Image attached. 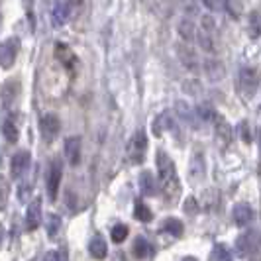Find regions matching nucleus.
I'll list each match as a JSON object with an SVG mask.
<instances>
[{
  "label": "nucleus",
  "mask_w": 261,
  "mask_h": 261,
  "mask_svg": "<svg viewBox=\"0 0 261 261\" xmlns=\"http://www.w3.org/2000/svg\"><path fill=\"white\" fill-rule=\"evenodd\" d=\"M210 261H232V255L226 246L218 244V246H214L212 253H210Z\"/></svg>",
  "instance_id": "obj_29"
},
{
  "label": "nucleus",
  "mask_w": 261,
  "mask_h": 261,
  "mask_svg": "<svg viewBox=\"0 0 261 261\" xmlns=\"http://www.w3.org/2000/svg\"><path fill=\"white\" fill-rule=\"evenodd\" d=\"M259 171H261V169H259Z\"/></svg>",
  "instance_id": "obj_40"
},
{
  "label": "nucleus",
  "mask_w": 261,
  "mask_h": 261,
  "mask_svg": "<svg viewBox=\"0 0 261 261\" xmlns=\"http://www.w3.org/2000/svg\"><path fill=\"white\" fill-rule=\"evenodd\" d=\"M204 75H206L212 83H216V81H222L224 75H226V71H224V65L220 61H216V59H206V61H204Z\"/></svg>",
  "instance_id": "obj_20"
},
{
  "label": "nucleus",
  "mask_w": 261,
  "mask_h": 261,
  "mask_svg": "<svg viewBox=\"0 0 261 261\" xmlns=\"http://www.w3.org/2000/svg\"><path fill=\"white\" fill-rule=\"evenodd\" d=\"M134 216H136V220H140V222H149V220L153 218L151 210L147 208L145 204H142V202H138V204H136V210H134Z\"/></svg>",
  "instance_id": "obj_30"
},
{
  "label": "nucleus",
  "mask_w": 261,
  "mask_h": 261,
  "mask_svg": "<svg viewBox=\"0 0 261 261\" xmlns=\"http://www.w3.org/2000/svg\"><path fill=\"white\" fill-rule=\"evenodd\" d=\"M20 53V38H8L4 39L0 47V63L4 69H10L16 63V57Z\"/></svg>",
  "instance_id": "obj_7"
},
{
  "label": "nucleus",
  "mask_w": 261,
  "mask_h": 261,
  "mask_svg": "<svg viewBox=\"0 0 261 261\" xmlns=\"http://www.w3.org/2000/svg\"><path fill=\"white\" fill-rule=\"evenodd\" d=\"M89 251L94 259H105L106 253H108V246H106L105 238L100 234L92 236L91 242H89Z\"/></svg>",
  "instance_id": "obj_19"
},
{
  "label": "nucleus",
  "mask_w": 261,
  "mask_h": 261,
  "mask_svg": "<svg viewBox=\"0 0 261 261\" xmlns=\"http://www.w3.org/2000/svg\"><path fill=\"white\" fill-rule=\"evenodd\" d=\"M259 89V73L257 69L253 67H244L240 71V92L246 96V98H251Z\"/></svg>",
  "instance_id": "obj_5"
},
{
  "label": "nucleus",
  "mask_w": 261,
  "mask_h": 261,
  "mask_svg": "<svg viewBox=\"0 0 261 261\" xmlns=\"http://www.w3.org/2000/svg\"><path fill=\"white\" fill-rule=\"evenodd\" d=\"M179 36L183 38L185 43H191V41H195L196 39V28L195 24L191 22V20H181V24H179Z\"/></svg>",
  "instance_id": "obj_24"
},
{
  "label": "nucleus",
  "mask_w": 261,
  "mask_h": 261,
  "mask_svg": "<svg viewBox=\"0 0 261 261\" xmlns=\"http://www.w3.org/2000/svg\"><path fill=\"white\" fill-rule=\"evenodd\" d=\"M26 2H30V0H26Z\"/></svg>",
  "instance_id": "obj_39"
},
{
  "label": "nucleus",
  "mask_w": 261,
  "mask_h": 261,
  "mask_svg": "<svg viewBox=\"0 0 261 261\" xmlns=\"http://www.w3.org/2000/svg\"><path fill=\"white\" fill-rule=\"evenodd\" d=\"M232 216H234V222L238 226H248L249 222H253V218H255V210L251 208L249 204L246 202H240V204H236L234 210H232Z\"/></svg>",
  "instance_id": "obj_12"
},
{
  "label": "nucleus",
  "mask_w": 261,
  "mask_h": 261,
  "mask_svg": "<svg viewBox=\"0 0 261 261\" xmlns=\"http://www.w3.org/2000/svg\"><path fill=\"white\" fill-rule=\"evenodd\" d=\"M55 57L61 61V65H65L69 71H73V67H75V63H77V57H75V53H73V49L69 47V45H65V43H55Z\"/></svg>",
  "instance_id": "obj_14"
},
{
  "label": "nucleus",
  "mask_w": 261,
  "mask_h": 261,
  "mask_svg": "<svg viewBox=\"0 0 261 261\" xmlns=\"http://www.w3.org/2000/svg\"><path fill=\"white\" fill-rule=\"evenodd\" d=\"M196 39H198V45L202 47V51H216V26H214V20L210 16L202 18L200 30H196Z\"/></svg>",
  "instance_id": "obj_2"
},
{
  "label": "nucleus",
  "mask_w": 261,
  "mask_h": 261,
  "mask_svg": "<svg viewBox=\"0 0 261 261\" xmlns=\"http://www.w3.org/2000/svg\"><path fill=\"white\" fill-rule=\"evenodd\" d=\"M140 191H142V195H145V196L155 195V179H153V175H151L149 171H144V173L140 175Z\"/></svg>",
  "instance_id": "obj_23"
},
{
  "label": "nucleus",
  "mask_w": 261,
  "mask_h": 261,
  "mask_svg": "<svg viewBox=\"0 0 261 261\" xmlns=\"http://www.w3.org/2000/svg\"><path fill=\"white\" fill-rule=\"evenodd\" d=\"M45 261H67V257L63 251H49L45 255Z\"/></svg>",
  "instance_id": "obj_35"
},
{
  "label": "nucleus",
  "mask_w": 261,
  "mask_h": 261,
  "mask_svg": "<svg viewBox=\"0 0 261 261\" xmlns=\"http://www.w3.org/2000/svg\"><path fill=\"white\" fill-rule=\"evenodd\" d=\"M185 212L191 214V216H195L196 212H198V204H196V200L193 196H189V198L185 200Z\"/></svg>",
  "instance_id": "obj_34"
},
{
  "label": "nucleus",
  "mask_w": 261,
  "mask_h": 261,
  "mask_svg": "<svg viewBox=\"0 0 261 261\" xmlns=\"http://www.w3.org/2000/svg\"><path fill=\"white\" fill-rule=\"evenodd\" d=\"M18 92H20V83L8 81L4 85V89H2V105H4V108H8V106L12 105V100H16Z\"/></svg>",
  "instance_id": "obj_21"
},
{
  "label": "nucleus",
  "mask_w": 261,
  "mask_h": 261,
  "mask_svg": "<svg viewBox=\"0 0 261 261\" xmlns=\"http://www.w3.org/2000/svg\"><path fill=\"white\" fill-rule=\"evenodd\" d=\"M206 173V165H204V155L200 151H195L191 157V165H189V175L193 181H200Z\"/></svg>",
  "instance_id": "obj_16"
},
{
  "label": "nucleus",
  "mask_w": 261,
  "mask_h": 261,
  "mask_svg": "<svg viewBox=\"0 0 261 261\" xmlns=\"http://www.w3.org/2000/svg\"><path fill=\"white\" fill-rule=\"evenodd\" d=\"M39 130H41L43 140L49 144V142H53L57 138V134L61 130V122H59V118L55 116V114H45V116L41 118V122H39Z\"/></svg>",
  "instance_id": "obj_9"
},
{
  "label": "nucleus",
  "mask_w": 261,
  "mask_h": 261,
  "mask_svg": "<svg viewBox=\"0 0 261 261\" xmlns=\"http://www.w3.org/2000/svg\"><path fill=\"white\" fill-rule=\"evenodd\" d=\"M177 114H179L181 120L187 122L191 128H195L196 130V128L200 126V116H198V112H196L195 108H191L187 102H183V100H179V102H177Z\"/></svg>",
  "instance_id": "obj_13"
},
{
  "label": "nucleus",
  "mask_w": 261,
  "mask_h": 261,
  "mask_svg": "<svg viewBox=\"0 0 261 261\" xmlns=\"http://www.w3.org/2000/svg\"><path fill=\"white\" fill-rule=\"evenodd\" d=\"M2 134L6 138V142L10 144H16L18 138H20V132H18V126H16V120L12 116H6L4 124H2Z\"/></svg>",
  "instance_id": "obj_22"
},
{
  "label": "nucleus",
  "mask_w": 261,
  "mask_h": 261,
  "mask_svg": "<svg viewBox=\"0 0 261 261\" xmlns=\"http://www.w3.org/2000/svg\"><path fill=\"white\" fill-rule=\"evenodd\" d=\"M59 226H61V218L57 214H49L47 216V236L53 238V236L59 232Z\"/></svg>",
  "instance_id": "obj_33"
},
{
  "label": "nucleus",
  "mask_w": 261,
  "mask_h": 261,
  "mask_svg": "<svg viewBox=\"0 0 261 261\" xmlns=\"http://www.w3.org/2000/svg\"><path fill=\"white\" fill-rule=\"evenodd\" d=\"M163 230L171 234L173 238H181L183 236V222L179 220V218H167L165 222H163Z\"/></svg>",
  "instance_id": "obj_26"
},
{
  "label": "nucleus",
  "mask_w": 261,
  "mask_h": 261,
  "mask_svg": "<svg viewBox=\"0 0 261 261\" xmlns=\"http://www.w3.org/2000/svg\"><path fill=\"white\" fill-rule=\"evenodd\" d=\"M69 16H71V2L69 0H59L53 6V12H51L53 26L57 28L65 26L67 22H69Z\"/></svg>",
  "instance_id": "obj_11"
},
{
  "label": "nucleus",
  "mask_w": 261,
  "mask_h": 261,
  "mask_svg": "<svg viewBox=\"0 0 261 261\" xmlns=\"http://www.w3.org/2000/svg\"><path fill=\"white\" fill-rule=\"evenodd\" d=\"M41 222V200L39 198H34L28 206L26 212V226L28 230H36Z\"/></svg>",
  "instance_id": "obj_17"
},
{
  "label": "nucleus",
  "mask_w": 261,
  "mask_h": 261,
  "mask_svg": "<svg viewBox=\"0 0 261 261\" xmlns=\"http://www.w3.org/2000/svg\"><path fill=\"white\" fill-rule=\"evenodd\" d=\"M220 2H222V8L232 18H240V14H242V0H220Z\"/></svg>",
  "instance_id": "obj_28"
},
{
  "label": "nucleus",
  "mask_w": 261,
  "mask_h": 261,
  "mask_svg": "<svg viewBox=\"0 0 261 261\" xmlns=\"http://www.w3.org/2000/svg\"><path fill=\"white\" fill-rule=\"evenodd\" d=\"M202 4L210 8V10H218V8H222V2L220 0H202Z\"/></svg>",
  "instance_id": "obj_36"
},
{
  "label": "nucleus",
  "mask_w": 261,
  "mask_h": 261,
  "mask_svg": "<svg viewBox=\"0 0 261 261\" xmlns=\"http://www.w3.org/2000/svg\"><path fill=\"white\" fill-rule=\"evenodd\" d=\"M145 151H147V136H145L144 130L134 132V136L128 142V147H126V155L130 159V163L134 165H140L145 159Z\"/></svg>",
  "instance_id": "obj_3"
},
{
  "label": "nucleus",
  "mask_w": 261,
  "mask_h": 261,
  "mask_svg": "<svg viewBox=\"0 0 261 261\" xmlns=\"http://www.w3.org/2000/svg\"><path fill=\"white\" fill-rule=\"evenodd\" d=\"M112 242H116V244H122L126 238H128V226H124V224H116L114 228H112Z\"/></svg>",
  "instance_id": "obj_31"
},
{
  "label": "nucleus",
  "mask_w": 261,
  "mask_h": 261,
  "mask_svg": "<svg viewBox=\"0 0 261 261\" xmlns=\"http://www.w3.org/2000/svg\"><path fill=\"white\" fill-rule=\"evenodd\" d=\"M65 157L71 165H79L81 163V138L71 136L65 140Z\"/></svg>",
  "instance_id": "obj_15"
},
{
  "label": "nucleus",
  "mask_w": 261,
  "mask_h": 261,
  "mask_svg": "<svg viewBox=\"0 0 261 261\" xmlns=\"http://www.w3.org/2000/svg\"><path fill=\"white\" fill-rule=\"evenodd\" d=\"M196 112H198L200 120H204V122H212V120L216 118V112H214V108H212L208 102H204V105L198 106V108H196Z\"/></svg>",
  "instance_id": "obj_32"
},
{
  "label": "nucleus",
  "mask_w": 261,
  "mask_h": 261,
  "mask_svg": "<svg viewBox=\"0 0 261 261\" xmlns=\"http://www.w3.org/2000/svg\"><path fill=\"white\" fill-rule=\"evenodd\" d=\"M257 249H259V234L255 230L242 234L236 240V253L244 259L249 257H255L257 255Z\"/></svg>",
  "instance_id": "obj_4"
},
{
  "label": "nucleus",
  "mask_w": 261,
  "mask_h": 261,
  "mask_svg": "<svg viewBox=\"0 0 261 261\" xmlns=\"http://www.w3.org/2000/svg\"><path fill=\"white\" fill-rule=\"evenodd\" d=\"M149 251H151V248H149V242L145 240V238H136V242H134V255L138 257V259H145L147 255H149Z\"/></svg>",
  "instance_id": "obj_27"
},
{
  "label": "nucleus",
  "mask_w": 261,
  "mask_h": 261,
  "mask_svg": "<svg viewBox=\"0 0 261 261\" xmlns=\"http://www.w3.org/2000/svg\"><path fill=\"white\" fill-rule=\"evenodd\" d=\"M183 261H198V259H196V257H193V255H189V257H185Z\"/></svg>",
  "instance_id": "obj_38"
},
{
  "label": "nucleus",
  "mask_w": 261,
  "mask_h": 261,
  "mask_svg": "<svg viewBox=\"0 0 261 261\" xmlns=\"http://www.w3.org/2000/svg\"><path fill=\"white\" fill-rule=\"evenodd\" d=\"M214 136H216V144L220 149H226L232 142V128L226 122V118L220 114H216V118H214Z\"/></svg>",
  "instance_id": "obj_8"
},
{
  "label": "nucleus",
  "mask_w": 261,
  "mask_h": 261,
  "mask_svg": "<svg viewBox=\"0 0 261 261\" xmlns=\"http://www.w3.org/2000/svg\"><path fill=\"white\" fill-rule=\"evenodd\" d=\"M249 38L257 39L261 38V12L253 10L249 14Z\"/></svg>",
  "instance_id": "obj_25"
},
{
  "label": "nucleus",
  "mask_w": 261,
  "mask_h": 261,
  "mask_svg": "<svg viewBox=\"0 0 261 261\" xmlns=\"http://www.w3.org/2000/svg\"><path fill=\"white\" fill-rule=\"evenodd\" d=\"M157 163V175H159V185L161 191L165 193V198L169 202H175L179 195H181V183H179V175H177V167L163 149H157L155 153Z\"/></svg>",
  "instance_id": "obj_1"
},
{
  "label": "nucleus",
  "mask_w": 261,
  "mask_h": 261,
  "mask_svg": "<svg viewBox=\"0 0 261 261\" xmlns=\"http://www.w3.org/2000/svg\"><path fill=\"white\" fill-rule=\"evenodd\" d=\"M30 163H32V157L28 151H18V153H14L12 157V177L14 179H22L24 177V173L30 169Z\"/></svg>",
  "instance_id": "obj_10"
},
{
  "label": "nucleus",
  "mask_w": 261,
  "mask_h": 261,
  "mask_svg": "<svg viewBox=\"0 0 261 261\" xmlns=\"http://www.w3.org/2000/svg\"><path fill=\"white\" fill-rule=\"evenodd\" d=\"M240 130H242V138H244V142L249 144V142H251V138H249V134H248V124H246V122H242V124H240Z\"/></svg>",
  "instance_id": "obj_37"
},
{
  "label": "nucleus",
  "mask_w": 261,
  "mask_h": 261,
  "mask_svg": "<svg viewBox=\"0 0 261 261\" xmlns=\"http://www.w3.org/2000/svg\"><path fill=\"white\" fill-rule=\"evenodd\" d=\"M61 179H63V163H61V159H53L51 165H49V173H47V181H45L49 200H55L59 195Z\"/></svg>",
  "instance_id": "obj_6"
},
{
  "label": "nucleus",
  "mask_w": 261,
  "mask_h": 261,
  "mask_svg": "<svg viewBox=\"0 0 261 261\" xmlns=\"http://www.w3.org/2000/svg\"><path fill=\"white\" fill-rule=\"evenodd\" d=\"M177 53H179V59L183 61V65L187 67L189 71H193V73L198 71V59H196L195 51H193L189 45H179V47H177Z\"/></svg>",
  "instance_id": "obj_18"
}]
</instances>
